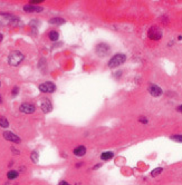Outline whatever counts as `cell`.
I'll use <instances>...</instances> for the list:
<instances>
[{
    "instance_id": "cell-1",
    "label": "cell",
    "mask_w": 182,
    "mask_h": 185,
    "mask_svg": "<svg viewBox=\"0 0 182 185\" xmlns=\"http://www.w3.org/2000/svg\"><path fill=\"white\" fill-rule=\"evenodd\" d=\"M24 58H25L24 54L20 53L19 50H13V52H11V53L9 54V56H8V64H9L10 66L16 67L21 64V61L24 60Z\"/></svg>"
},
{
    "instance_id": "cell-2",
    "label": "cell",
    "mask_w": 182,
    "mask_h": 185,
    "mask_svg": "<svg viewBox=\"0 0 182 185\" xmlns=\"http://www.w3.org/2000/svg\"><path fill=\"white\" fill-rule=\"evenodd\" d=\"M125 60H126V56L124 54H116L108 61V67L110 68H116V67L121 66Z\"/></svg>"
},
{
    "instance_id": "cell-3",
    "label": "cell",
    "mask_w": 182,
    "mask_h": 185,
    "mask_svg": "<svg viewBox=\"0 0 182 185\" xmlns=\"http://www.w3.org/2000/svg\"><path fill=\"white\" fill-rule=\"evenodd\" d=\"M147 35H149V38L152 40H159L162 38V30L159 28V27L156 26H153L150 28V30H149V32H147Z\"/></svg>"
},
{
    "instance_id": "cell-4",
    "label": "cell",
    "mask_w": 182,
    "mask_h": 185,
    "mask_svg": "<svg viewBox=\"0 0 182 185\" xmlns=\"http://www.w3.org/2000/svg\"><path fill=\"white\" fill-rule=\"evenodd\" d=\"M38 88L41 92H54L56 91L55 84H52L50 81H46V83H44V84H40Z\"/></svg>"
},
{
    "instance_id": "cell-5",
    "label": "cell",
    "mask_w": 182,
    "mask_h": 185,
    "mask_svg": "<svg viewBox=\"0 0 182 185\" xmlns=\"http://www.w3.org/2000/svg\"><path fill=\"white\" fill-rule=\"evenodd\" d=\"M2 135H3V138H5L6 141H8V142L16 143V144H19V143L21 142L20 137H18V136L13 132H5Z\"/></svg>"
},
{
    "instance_id": "cell-6",
    "label": "cell",
    "mask_w": 182,
    "mask_h": 185,
    "mask_svg": "<svg viewBox=\"0 0 182 185\" xmlns=\"http://www.w3.org/2000/svg\"><path fill=\"white\" fill-rule=\"evenodd\" d=\"M19 110L24 114H33L35 110H36V107L35 105L30 104V103H24L19 106Z\"/></svg>"
},
{
    "instance_id": "cell-7",
    "label": "cell",
    "mask_w": 182,
    "mask_h": 185,
    "mask_svg": "<svg viewBox=\"0 0 182 185\" xmlns=\"http://www.w3.org/2000/svg\"><path fill=\"white\" fill-rule=\"evenodd\" d=\"M40 108H41V110H43L45 114L52 112V106L50 100H49L48 98H41V100H40Z\"/></svg>"
},
{
    "instance_id": "cell-8",
    "label": "cell",
    "mask_w": 182,
    "mask_h": 185,
    "mask_svg": "<svg viewBox=\"0 0 182 185\" xmlns=\"http://www.w3.org/2000/svg\"><path fill=\"white\" fill-rule=\"evenodd\" d=\"M24 10L26 13H40V11H43V8L39 6H34V5L28 3V5L24 6Z\"/></svg>"
},
{
    "instance_id": "cell-9",
    "label": "cell",
    "mask_w": 182,
    "mask_h": 185,
    "mask_svg": "<svg viewBox=\"0 0 182 185\" xmlns=\"http://www.w3.org/2000/svg\"><path fill=\"white\" fill-rule=\"evenodd\" d=\"M149 92H150V94H151L153 97H159V96L162 95V89H161L159 86H156V85H151V86L149 87Z\"/></svg>"
},
{
    "instance_id": "cell-10",
    "label": "cell",
    "mask_w": 182,
    "mask_h": 185,
    "mask_svg": "<svg viewBox=\"0 0 182 185\" xmlns=\"http://www.w3.org/2000/svg\"><path fill=\"white\" fill-rule=\"evenodd\" d=\"M101 49H102V52H100V53H98V55H100V56H105L106 54L108 53V50H110L108 46H107V45H104V44L98 45V46H97V48H96V50H101Z\"/></svg>"
},
{
    "instance_id": "cell-11",
    "label": "cell",
    "mask_w": 182,
    "mask_h": 185,
    "mask_svg": "<svg viewBox=\"0 0 182 185\" xmlns=\"http://www.w3.org/2000/svg\"><path fill=\"white\" fill-rule=\"evenodd\" d=\"M86 153V147L85 146H78L74 149V154L76 156H84Z\"/></svg>"
},
{
    "instance_id": "cell-12",
    "label": "cell",
    "mask_w": 182,
    "mask_h": 185,
    "mask_svg": "<svg viewBox=\"0 0 182 185\" xmlns=\"http://www.w3.org/2000/svg\"><path fill=\"white\" fill-rule=\"evenodd\" d=\"M18 176H19V173H18V171H16V170H10V171H8V173H7V178L10 180V181L16 180Z\"/></svg>"
},
{
    "instance_id": "cell-13",
    "label": "cell",
    "mask_w": 182,
    "mask_h": 185,
    "mask_svg": "<svg viewBox=\"0 0 182 185\" xmlns=\"http://www.w3.org/2000/svg\"><path fill=\"white\" fill-rule=\"evenodd\" d=\"M49 24H52V25H63V24H65V20L63 18H52V19L49 20Z\"/></svg>"
},
{
    "instance_id": "cell-14",
    "label": "cell",
    "mask_w": 182,
    "mask_h": 185,
    "mask_svg": "<svg viewBox=\"0 0 182 185\" xmlns=\"http://www.w3.org/2000/svg\"><path fill=\"white\" fill-rule=\"evenodd\" d=\"M113 156H114V153H113V152H104V153L101 155V159H103V161H108V159H112Z\"/></svg>"
},
{
    "instance_id": "cell-15",
    "label": "cell",
    "mask_w": 182,
    "mask_h": 185,
    "mask_svg": "<svg viewBox=\"0 0 182 185\" xmlns=\"http://www.w3.org/2000/svg\"><path fill=\"white\" fill-rule=\"evenodd\" d=\"M48 37H49V39L52 40V41H56V40H58V38H59V34L57 31H55V30H52L48 34Z\"/></svg>"
},
{
    "instance_id": "cell-16",
    "label": "cell",
    "mask_w": 182,
    "mask_h": 185,
    "mask_svg": "<svg viewBox=\"0 0 182 185\" xmlns=\"http://www.w3.org/2000/svg\"><path fill=\"white\" fill-rule=\"evenodd\" d=\"M0 126L3 127V128L9 127V122H8V119L6 118L5 116H0Z\"/></svg>"
},
{
    "instance_id": "cell-17",
    "label": "cell",
    "mask_w": 182,
    "mask_h": 185,
    "mask_svg": "<svg viewBox=\"0 0 182 185\" xmlns=\"http://www.w3.org/2000/svg\"><path fill=\"white\" fill-rule=\"evenodd\" d=\"M30 159H31V161H33V163L37 164V163H38V153H37L36 151L31 152V154H30Z\"/></svg>"
},
{
    "instance_id": "cell-18",
    "label": "cell",
    "mask_w": 182,
    "mask_h": 185,
    "mask_svg": "<svg viewBox=\"0 0 182 185\" xmlns=\"http://www.w3.org/2000/svg\"><path fill=\"white\" fill-rule=\"evenodd\" d=\"M162 171H163V170H162L161 167H157V168H155L154 171H152V173H151V175H152L153 177H156V176H157L159 174H161V173H162Z\"/></svg>"
},
{
    "instance_id": "cell-19",
    "label": "cell",
    "mask_w": 182,
    "mask_h": 185,
    "mask_svg": "<svg viewBox=\"0 0 182 185\" xmlns=\"http://www.w3.org/2000/svg\"><path fill=\"white\" fill-rule=\"evenodd\" d=\"M171 139L175 141V142H182V135H172Z\"/></svg>"
},
{
    "instance_id": "cell-20",
    "label": "cell",
    "mask_w": 182,
    "mask_h": 185,
    "mask_svg": "<svg viewBox=\"0 0 182 185\" xmlns=\"http://www.w3.org/2000/svg\"><path fill=\"white\" fill-rule=\"evenodd\" d=\"M19 92V88L16 86V87H13V96H16L17 94Z\"/></svg>"
},
{
    "instance_id": "cell-21",
    "label": "cell",
    "mask_w": 182,
    "mask_h": 185,
    "mask_svg": "<svg viewBox=\"0 0 182 185\" xmlns=\"http://www.w3.org/2000/svg\"><path fill=\"white\" fill-rule=\"evenodd\" d=\"M139 120H140L141 123H144V124H146V123H147V119L145 118L144 116H142V117H140V119H139Z\"/></svg>"
},
{
    "instance_id": "cell-22",
    "label": "cell",
    "mask_w": 182,
    "mask_h": 185,
    "mask_svg": "<svg viewBox=\"0 0 182 185\" xmlns=\"http://www.w3.org/2000/svg\"><path fill=\"white\" fill-rule=\"evenodd\" d=\"M11 151L13 152V154H19V153H20V152H19L18 149H15L13 147H11Z\"/></svg>"
},
{
    "instance_id": "cell-23",
    "label": "cell",
    "mask_w": 182,
    "mask_h": 185,
    "mask_svg": "<svg viewBox=\"0 0 182 185\" xmlns=\"http://www.w3.org/2000/svg\"><path fill=\"white\" fill-rule=\"evenodd\" d=\"M58 185H69V184H68L67 182H65V181H62V182H60V183H59Z\"/></svg>"
},
{
    "instance_id": "cell-24",
    "label": "cell",
    "mask_w": 182,
    "mask_h": 185,
    "mask_svg": "<svg viewBox=\"0 0 182 185\" xmlns=\"http://www.w3.org/2000/svg\"><path fill=\"white\" fill-rule=\"evenodd\" d=\"M2 38H3V36H2V34H0V42L2 41Z\"/></svg>"
},
{
    "instance_id": "cell-25",
    "label": "cell",
    "mask_w": 182,
    "mask_h": 185,
    "mask_svg": "<svg viewBox=\"0 0 182 185\" xmlns=\"http://www.w3.org/2000/svg\"><path fill=\"white\" fill-rule=\"evenodd\" d=\"M2 103V97H1V95H0V104Z\"/></svg>"
},
{
    "instance_id": "cell-26",
    "label": "cell",
    "mask_w": 182,
    "mask_h": 185,
    "mask_svg": "<svg viewBox=\"0 0 182 185\" xmlns=\"http://www.w3.org/2000/svg\"><path fill=\"white\" fill-rule=\"evenodd\" d=\"M179 109H180V110H182V105L180 106V107H179Z\"/></svg>"
},
{
    "instance_id": "cell-27",
    "label": "cell",
    "mask_w": 182,
    "mask_h": 185,
    "mask_svg": "<svg viewBox=\"0 0 182 185\" xmlns=\"http://www.w3.org/2000/svg\"><path fill=\"white\" fill-rule=\"evenodd\" d=\"M0 86H1V81H0Z\"/></svg>"
}]
</instances>
